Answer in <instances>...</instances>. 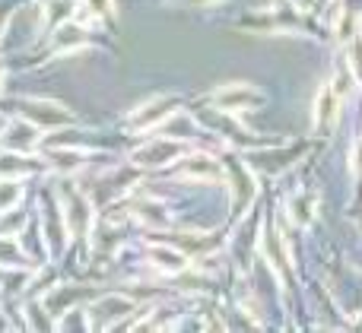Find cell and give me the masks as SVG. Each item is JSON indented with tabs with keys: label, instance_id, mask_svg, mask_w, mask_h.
I'll return each mask as SVG.
<instances>
[{
	"label": "cell",
	"instance_id": "obj_1",
	"mask_svg": "<svg viewBox=\"0 0 362 333\" xmlns=\"http://www.w3.org/2000/svg\"><path fill=\"white\" fill-rule=\"evenodd\" d=\"M337 105H340V95L334 92V86H325L318 92V99H315V131L318 133H327L334 131V124H337Z\"/></svg>",
	"mask_w": 362,
	"mask_h": 333
},
{
	"label": "cell",
	"instance_id": "obj_2",
	"mask_svg": "<svg viewBox=\"0 0 362 333\" xmlns=\"http://www.w3.org/2000/svg\"><path fill=\"white\" fill-rule=\"evenodd\" d=\"M255 102H261V92L251 86H226L216 92V105L219 108H229V111H235V108H248L255 105Z\"/></svg>",
	"mask_w": 362,
	"mask_h": 333
},
{
	"label": "cell",
	"instance_id": "obj_3",
	"mask_svg": "<svg viewBox=\"0 0 362 333\" xmlns=\"http://www.w3.org/2000/svg\"><path fill=\"white\" fill-rule=\"evenodd\" d=\"M181 150L178 143H153L146 146L144 152H137V162H146V165H156V162H169L172 156Z\"/></svg>",
	"mask_w": 362,
	"mask_h": 333
},
{
	"label": "cell",
	"instance_id": "obj_4",
	"mask_svg": "<svg viewBox=\"0 0 362 333\" xmlns=\"http://www.w3.org/2000/svg\"><path fill=\"white\" fill-rule=\"evenodd\" d=\"M172 99H159V102H153V105H146V111H140V114H134V124L137 127H150V124H156V121H163L165 114L172 111Z\"/></svg>",
	"mask_w": 362,
	"mask_h": 333
},
{
	"label": "cell",
	"instance_id": "obj_5",
	"mask_svg": "<svg viewBox=\"0 0 362 333\" xmlns=\"http://www.w3.org/2000/svg\"><path fill=\"white\" fill-rule=\"evenodd\" d=\"M185 175H191V178H219V165L213 162L210 156H194L191 162L185 165Z\"/></svg>",
	"mask_w": 362,
	"mask_h": 333
},
{
	"label": "cell",
	"instance_id": "obj_6",
	"mask_svg": "<svg viewBox=\"0 0 362 333\" xmlns=\"http://www.w3.org/2000/svg\"><path fill=\"white\" fill-rule=\"evenodd\" d=\"M350 70H353V80L362 83V32L350 38Z\"/></svg>",
	"mask_w": 362,
	"mask_h": 333
},
{
	"label": "cell",
	"instance_id": "obj_7",
	"mask_svg": "<svg viewBox=\"0 0 362 333\" xmlns=\"http://www.w3.org/2000/svg\"><path fill=\"white\" fill-rule=\"evenodd\" d=\"M153 258H156V264L163 267V270H172V273H178L181 267H185V258L175 251H153Z\"/></svg>",
	"mask_w": 362,
	"mask_h": 333
},
{
	"label": "cell",
	"instance_id": "obj_8",
	"mask_svg": "<svg viewBox=\"0 0 362 333\" xmlns=\"http://www.w3.org/2000/svg\"><path fill=\"white\" fill-rule=\"evenodd\" d=\"M356 35V13H344V16H340V23H337V38L340 42H350V38Z\"/></svg>",
	"mask_w": 362,
	"mask_h": 333
},
{
	"label": "cell",
	"instance_id": "obj_9",
	"mask_svg": "<svg viewBox=\"0 0 362 333\" xmlns=\"http://www.w3.org/2000/svg\"><path fill=\"white\" fill-rule=\"evenodd\" d=\"M293 216H296V222H302V226H305V222H312V200H308V197H302V200H296L293 203Z\"/></svg>",
	"mask_w": 362,
	"mask_h": 333
},
{
	"label": "cell",
	"instance_id": "obj_10",
	"mask_svg": "<svg viewBox=\"0 0 362 333\" xmlns=\"http://www.w3.org/2000/svg\"><path fill=\"white\" fill-rule=\"evenodd\" d=\"M353 171H356V175H362V140L356 146H353Z\"/></svg>",
	"mask_w": 362,
	"mask_h": 333
}]
</instances>
